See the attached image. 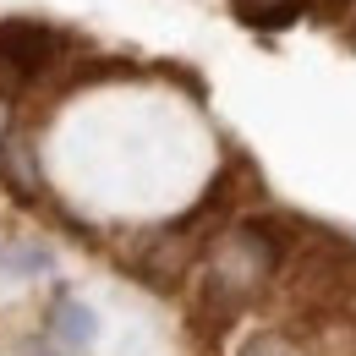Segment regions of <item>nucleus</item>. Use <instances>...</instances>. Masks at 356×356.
<instances>
[{
    "label": "nucleus",
    "instance_id": "nucleus-1",
    "mask_svg": "<svg viewBox=\"0 0 356 356\" xmlns=\"http://www.w3.org/2000/svg\"><path fill=\"white\" fill-rule=\"evenodd\" d=\"M291 241H296L291 220H274V214H247V220H230L220 236H209L203 274H197V312L214 318V329L241 318L280 280Z\"/></svg>",
    "mask_w": 356,
    "mask_h": 356
},
{
    "label": "nucleus",
    "instance_id": "nucleus-6",
    "mask_svg": "<svg viewBox=\"0 0 356 356\" xmlns=\"http://www.w3.org/2000/svg\"><path fill=\"white\" fill-rule=\"evenodd\" d=\"M236 356H302V346H296L285 329H258V334H252Z\"/></svg>",
    "mask_w": 356,
    "mask_h": 356
},
{
    "label": "nucleus",
    "instance_id": "nucleus-5",
    "mask_svg": "<svg viewBox=\"0 0 356 356\" xmlns=\"http://www.w3.org/2000/svg\"><path fill=\"white\" fill-rule=\"evenodd\" d=\"M0 176L11 181L17 192L39 197V165H33V148H28V143H6V148H0Z\"/></svg>",
    "mask_w": 356,
    "mask_h": 356
},
{
    "label": "nucleus",
    "instance_id": "nucleus-4",
    "mask_svg": "<svg viewBox=\"0 0 356 356\" xmlns=\"http://www.w3.org/2000/svg\"><path fill=\"white\" fill-rule=\"evenodd\" d=\"M49 247H39V241H6L0 247V274L6 280H33V274H49Z\"/></svg>",
    "mask_w": 356,
    "mask_h": 356
},
{
    "label": "nucleus",
    "instance_id": "nucleus-3",
    "mask_svg": "<svg viewBox=\"0 0 356 356\" xmlns=\"http://www.w3.org/2000/svg\"><path fill=\"white\" fill-rule=\"evenodd\" d=\"M93 340H99V312L83 296H72V291H55L49 318H44V351L49 356H88Z\"/></svg>",
    "mask_w": 356,
    "mask_h": 356
},
{
    "label": "nucleus",
    "instance_id": "nucleus-2",
    "mask_svg": "<svg viewBox=\"0 0 356 356\" xmlns=\"http://www.w3.org/2000/svg\"><path fill=\"white\" fill-rule=\"evenodd\" d=\"M66 49H72V39L39 17H6L0 22V72L6 77H39V72L66 60Z\"/></svg>",
    "mask_w": 356,
    "mask_h": 356
},
{
    "label": "nucleus",
    "instance_id": "nucleus-7",
    "mask_svg": "<svg viewBox=\"0 0 356 356\" xmlns=\"http://www.w3.org/2000/svg\"><path fill=\"white\" fill-rule=\"evenodd\" d=\"M11 121H17V115H11V99H6V93H0V148H6V143H11Z\"/></svg>",
    "mask_w": 356,
    "mask_h": 356
}]
</instances>
